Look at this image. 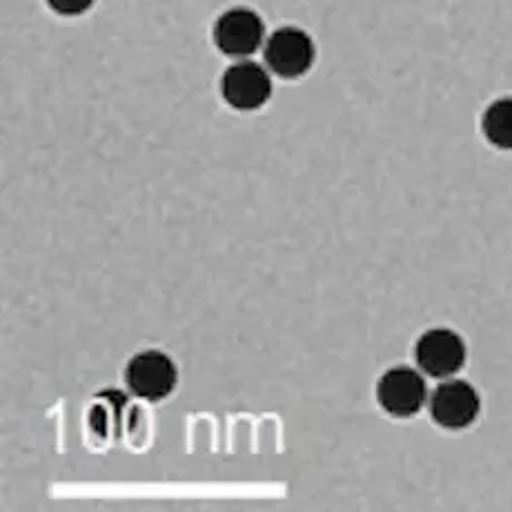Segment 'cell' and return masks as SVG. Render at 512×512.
I'll list each match as a JSON object with an SVG mask.
<instances>
[{
	"label": "cell",
	"instance_id": "cell-1",
	"mask_svg": "<svg viewBox=\"0 0 512 512\" xmlns=\"http://www.w3.org/2000/svg\"><path fill=\"white\" fill-rule=\"evenodd\" d=\"M265 67L285 81H294L312 70L314 58H317V47H314L312 36L301 27L285 25L274 29L265 38L263 45Z\"/></svg>",
	"mask_w": 512,
	"mask_h": 512
},
{
	"label": "cell",
	"instance_id": "cell-2",
	"mask_svg": "<svg viewBox=\"0 0 512 512\" xmlns=\"http://www.w3.org/2000/svg\"><path fill=\"white\" fill-rule=\"evenodd\" d=\"M212 38L221 54L236 61L250 58L265 45L263 18L250 7H230L216 18Z\"/></svg>",
	"mask_w": 512,
	"mask_h": 512
},
{
	"label": "cell",
	"instance_id": "cell-3",
	"mask_svg": "<svg viewBox=\"0 0 512 512\" xmlns=\"http://www.w3.org/2000/svg\"><path fill=\"white\" fill-rule=\"evenodd\" d=\"M466 341L450 328H430L415 343L417 368L432 379H450L464 368Z\"/></svg>",
	"mask_w": 512,
	"mask_h": 512
},
{
	"label": "cell",
	"instance_id": "cell-4",
	"mask_svg": "<svg viewBox=\"0 0 512 512\" xmlns=\"http://www.w3.org/2000/svg\"><path fill=\"white\" fill-rule=\"evenodd\" d=\"M270 70L248 58H241L221 78V96L232 110L254 112L270 101L272 78Z\"/></svg>",
	"mask_w": 512,
	"mask_h": 512
},
{
	"label": "cell",
	"instance_id": "cell-5",
	"mask_svg": "<svg viewBox=\"0 0 512 512\" xmlns=\"http://www.w3.org/2000/svg\"><path fill=\"white\" fill-rule=\"evenodd\" d=\"M179 381L174 361L161 350H143L134 354L125 368V383L134 397L161 401L172 395Z\"/></svg>",
	"mask_w": 512,
	"mask_h": 512
},
{
	"label": "cell",
	"instance_id": "cell-6",
	"mask_svg": "<svg viewBox=\"0 0 512 512\" xmlns=\"http://www.w3.org/2000/svg\"><path fill=\"white\" fill-rule=\"evenodd\" d=\"M430 417L446 430H464L481 412L479 392L464 379H443L428 399Z\"/></svg>",
	"mask_w": 512,
	"mask_h": 512
},
{
	"label": "cell",
	"instance_id": "cell-7",
	"mask_svg": "<svg viewBox=\"0 0 512 512\" xmlns=\"http://www.w3.org/2000/svg\"><path fill=\"white\" fill-rule=\"evenodd\" d=\"M428 386L423 374L408 366H395L377 383L379 406L395 419H410L428 403Z\"/></svg>",
	"mask_w": 512,
	"mask_h": 512
},
{
	"label": "cell",
	"instance_id": "cell-8",
	"mask_svg": "<svg viewBox=\"0 0 512 512\" xmlns=\"http://www.w3.org/2000/svg\"><path fill=\"white\" fill-rule=\"evenodd\" d=\"M481 132L497 150H512V96H501L486 107L481 116Z\"/></svg>",
	"mask_w": 512,
	"mask_h": 512
},
{
	"label": "cell",
	"instance_id": "cell-9",
	"mask_svg": "<svg viewBox=\"0 0 512 512\" xmlns=\"http://www.w3.org/2000/svg\"><path fill=\"white\" fill-rule=\"evenodd\" d=\"M127 401L118 392H105L96 399L94 408L90 410V428L101 439L118 435L125 423Z\"/></svg>",
	"mask_w": 512,
	"mask_h": 512
},
{
	"label": "cell",
	"instance_id": "cell-10",
	"mask_svg": "<svg viewBox=\"0 0 512 512\" xmlns=\"http://www.w3.org/2000/svg\"><path fill=\"white\" fill-rule=\"evenodd\" d=\"M45 3L54 14L72 18V16H81L85 12H90L96 0H45Z\"/></svg>",
	"mask_w": 512,
	"mask_h": 512
}]
</instances>
